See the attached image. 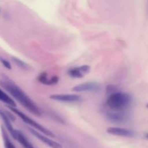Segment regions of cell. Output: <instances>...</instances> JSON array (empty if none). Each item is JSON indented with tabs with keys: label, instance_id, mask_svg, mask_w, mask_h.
<instances>
[{
	"label": "cell",
	"instance_id": "cell-1",
	"mask_svg": "<svg viewBox=\"0 0 148 148\" xmlns=\"http://www.w3.org/2000/svg\"><path fill=\"white\" fill-rule=\"evenodd\" d=\"M0 86L8 92L14 99L18 101L31 114L39 116L41 115L40 110L35 103L27 96L25 92L11 79L7 76H2L0 79Z\"/></svg>",
	"mask_w": 148,
	"mask_h": 148
},
{
	"label": "cell",
	"instance_id": "cell-2",
	"mask_svg": "<svg viewBox=\"0 0 148 148\" xmlns=\"http://www.w3.org/2000/svg\"><path fill=\"white\" fill-rule=\"evenodd\" d=\"M132 101V98L130 94L118 91L108 96L106 106L111 111L122 112L131 106Z\"/></svg>",
	"mask_w": 148,
	"mask_h": 148
},
{
	"label": "cell",
	"instance_id": "cell-3",
	"mask_svg": "<svg viewBox=\"0 0 148 148\" xmlns=\"http://www.w3.org/2000/svg\"><path fill=\"white\" fill-rule=\"evenodd\" d=\"M9 108L10 109V111H12L14 114H15L17 116L20 117V118L21 119L23 120L25 123H26V124H29V125L31 126L32 127H33V129H34V130H38V131H40L41 133H43V134H45L46 135H47V136H49V137H53L55 136L52 132H51L50 130H49L48 129H46V127H44L43 126L40 125V124L37 123L36 121H34L33 119H32L30 118L28 116L25 115L24 113L21 112V111H19V110L16 109V108H14V107L9 106Z\"/></svg>",
	"mask_w": 148,
	"mask_h": 148
},
{
	"label": "cell",
	"instance_id": "cell-4",
	"mask_svg": "<svg viewBox=\"0 0 148 148\" xmlns=\"http://www.w3.org/2000/svg\"><path fill=\"white\" fill-rule=\"evenodd\" d=\"M101 90V85L94 82H85L76 85L72 89V91L77 92H98Z\"/></svg>",
	"mask_w": 148,
	"mask_h": 148
},
{
	"label": "cell",
	"instance_id": "cell-5",
	"mask_svg": "<svg viewBox=\"0 0 148 148\" xmlns=\"http://www.w3.org/2000/svg\"><path fill=\"white\" fill-rule=\"evenodd\" d=\"M50 98L53 101L64 103H76L82 100V97L77 94H55L50 95Z\"/></svg>",
	"mask_w": 148,
	"mask_h": 148
},
{
	"label": "cell",
	"instance_id": "cell-6",
	"mask_svg": "<svg viewBox=\"0 0 148 148\" xmlns=\"http://www.w3.org/2000/svg\"><path fill=\"white\" fill-rule=\"evenodd\" d=\"M0 118L4 121L7 130L10 132L12 137L14 139V137H15L16 130H14V128L12 127V124L11 123L12 121H14L15 120V118H14V116L11 115L9 112L4 111V110L0 108Z\"/></svg>",
	"mask_w": 148,
	"mask_h": 148
},
{
	"label": "cell",
	"instance_id": "cell-7",
	"mask_svg": "<svg viewBox=\"0 0 148 148\" xmlns=\"http://www.w3.org/2000/svg\"><path fill=\"white\" fill-rule=\"evenodd\" d=\"M29 131L30 132V133H31L33 135H34L35 137H37L39 140H40L42 143H43L44 144H46V145H48L49 147H50L51 148H63L62 145L59 144V143H56V142H55V141H53V140H51V139L48 138V137H46V136L43 135L41 133L36 131L34 129L29 128Z\"/></svg>",
	"mask_w": 148,
	"mask_h": 148
},
{
	"label": "cell",
	"instance_id": "cell-8",
	"mask_svg": "<svg viewBox=\"0 0 148 148\" xmlns=\"http://www.w3.org/2000/svg\"><path fill=\"white\" fill-rule=\"evenodd\" d=\"M90 70V67L88 65H82L81 66H78V67L72 68L68 70L67 74L69 76L73 78H82L85 75L89 73Z\"/></svg>",
	"mask_w": 148,
	"mask_h": 148
},
{
	"label": "cell",
	"instance_id": "cell-9",
	"mask_svg": "<svg viewBox=\"0 0 148 148\" xmlns=\"http://www.w3.org/2000/svg\"><path fill=\"white\" fill-rule=\"evenodd\" d=\"M107 132L110 134L119 137H133L135 136V132L128 129L120 128V127H110L107 129Z\"/></svg>",
	"mask_w": 148,
	"mask_h": 148
},
{
	"label": "cell",
	"instance_id": "cell-10",
	"mask_svg": "<svg viewBox=\"0 0 148 148\" xmlns=\"http://www.w3.org/2000/svg\"><path fill=\"white\" fill-rule=\"evenodd\" d=\"M106 116L108 120H110L112 122L116 123L124 122L127 119V115L123 112H120V111H115L114 112V111H107L106 112Z\"/></svg>",
	"mask_w": 148,
	"mask_h": 148
},
{
	"label": "cell",
	"instance_id": "cell-11",
	"mask_svg": "<svg viewBox=\"0 0 148 148\" xmlns=\"http://www.w3.org/2000/svg\"><path fill=\"white\" fill-rule=\"evenodd\" d=\"M38 80L40 83L46 85H52L58 83L59 82V77L57 76H53L51 78H49L47 74L43 72L38 77Z\"/></svg>",
	"mask_w": 148,
	"mask_h": 148
},
{
	"label": "cell",
	"instance_id": "cell-12",
	"mask_svg": "<svg viewBox=\"0 0 148 148\" xmlns=\"http://www.w3.org/2000/svg\"><path fill=\"white\" fill-rule=\"evenodd\" d=\"M14 140H17L20 143V144L23 146V148H35L34 146L27 140V137L23 134V132H21L19 130H16Z\"/></svg>",
	"mask_w": 148,
	"mask_h": 148
},
{
	"label": "cell",
	"instance_id": "cell-13",
	"mask_svg": "<svg viewBox=\"0 0 148 148\" xmlns=\"http://www.w3.org/2000/svg\"><path fill=\"white\" fill-rule=\"evenodd\" d=\"M0 101L7 104L10 107H14V108L16 106L15 102L14 101V100L11 98V97L7 95L1 88H0Z\"/></svg>",
	"mask_w": 148,
	"mask_h": 148
},
{
	"label": "cell",
	"instance_id": "cell-14",
	"mask_svg": "<svg viewBox=\"0 0 148 148\" xmlns=\"http://www.w3.org/2000/svg\"><path fill=\"white\" fill-rule=\"evenodd\" d=\"M1 136H2V140L3 142H4V148H16L15 146L14 145V144L12 143L11 140H10L7 131H6L5 129L3 127H1Z\"/></svg>",
	"mask_w": 148,
	"mask_h": 148
},
{
	"label": "cell",
	"instance_id": "cell-15",
	"mask_svg": "<svg viewBox=\"0 0 148 148\" xmlns=\"http://www.w3.org/2000/svg\"><path fill=\"white\" fill-rule=\"evenodd\" d=\"M12 60L13 62L15 63L16 65H17V66H19V67L22 68V69H28L29 68H30V66H29V65L27 64H26L25 62H23V61L20 60V59H19L18 58H16V57H12Z\"/></svg>",
	"mask_w": 148,
	"mask_h": 148
},
{
	"label": "cell",
	"instance_id": "cell-16",
	"mask_svg": "<svg viewBox=\"0 0 148 148\" xmlns=\"http://www.w3.org/2000/svg\"><path fill=\"white\" fill-rule=\"evenodd\" d=\"M0 62L2 64L3 66L7 69H12V66H11V64L9 61H7V59H4V58H1L0 57Z\"/></svg>",
	"mask_w": 148,
	"mask_h": 148
},
{
	"label": "cell",
	"instance_id": "cell-17",
	"mask_svg": "<svg viewBox=\"0 0 148 148\" xmlns=\"http://www.w3.org/2000/svg\"><path fill=\"white\" fill-rule=\"evenodd\" d=\"M116 92H118V90L116 88V86H114V85H108V86H107L106 92L108 94L111 95V94L115 93Z\"/></svg>",
	"mask_w": 148,
	"mask_h": 148
},
{
	"label": "cell",
	"instance_id": "cell-18",
	"mask_svg": "<svg viewBox=\"0 0 148 148\" xmlns=\"http://www.w3.org/2000/svg\"><path fill=\"white\" fill-rule=\"evenodd\" d=\"M145 138H146V139H147V140H148V133H147V134H146V135H145Z\"/></svg>",
	"mask_w": 148,
	"mask_h": 148
},
{
	"label": "cell",
	"instance_id": "cell-19",
	"mask_svg": "<svg viewBox=\"0 0 148 148\" xmlns=\"http://www.w3.org/2000/svg\"><path fill=\"white\" fill-rule=\"evenodd\" d=\"M146 107H147V108H148V103L147 104V105H146Z\"/></svg>",
	"mask_w": 148,
	"mask_h": 148
}]
</instances>
